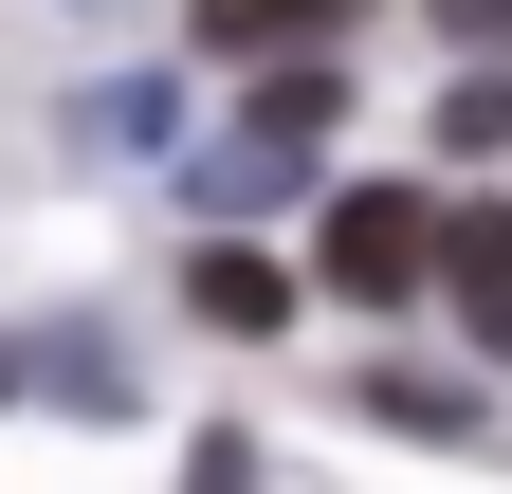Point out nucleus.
I'll use <instances>...</instances> for the list:
<instances>
[{
  "mask_svg": "<svg viewBox=\"0 0 512 494\" xmlns=\"http://www.w3.org/2000/svg\"><path fill=\"white\" fill-rule=\"evenodd\" d=\"M421 275H439V202H403V183H348V202H330V293L403 312Z\"/></svg>",
  "mask_w": 512,
  "mask_h": 494,
  "instance_id": "1",
  "label": "nucleus"
},
{
  "mask_svg": "<svg viewBox=\"0 0 512 494\" xmlns=\"http://www.w3.org/2000/svg\"><path fill=\"white\" fill-rule=\"evenodd\" d=\"M183 312H202V330H238V348H256V330H293V275H275V257H256V238L220 220L202 257H183Z\"/></svg>",
  "mask_w": 512,
  "mask_h": 494,
  "instance_id": "2",
  "label": "nucleus"
},
{
  "mask_svg": "<svg viewBox=\"0 0 512 494\" xmlns=\"http://www.w3.org/2000/svg\"><path fill=\"white\" fill-rule=\"evenodd\" d=\"M439 293H458L476 348H512V202H458V220H439Z\"/></svg>",
  "mask_w": 512,
  "mask_h": 494,
  "instance_id": "3",
  "label": "nucleus"
},
{
  "mask_svg": "<svg viewBox=\"0 0 512 494\" xmlns=\"http://www.w3.org/2000/svg\"><path fill=\"white\" fill-rule=\"evenodd\" d=\"M366 19V0H183V37H202V55H330Z\"/></svg>",
  "mask_w": 512,
  "mask_h": 494,
  "instance_id": "4",
  "label": "nucleus"
},
{
  "mask_svg": "<svg viewBox=\"0 0 512 494\" xmlns=\"http://www.w3.org/2000/svg\"><path fill=\"white\" fill-rule=\"evenodd\" d=\"M183 183H202V220H256V202H293V183H311V147H275V129H220V147H183Z\"/></svg>",
  "mask_w": 512,
  "mask_h": 494,
  "instance_id": "5",
  "label": "nucleus"
},
{
  "mask_svg": "<svg viewBox=\"0 0 512 494\" xmlns=\"http://www.w3.org/2000/svg\"><path fill=\"white\" fill-rule=\"evenodd\" d=\"M366 421H403V440H476V385H458V366H366Z\"/></svg>",
  "mask_w": 512,
  "mask_h": 494,
  "instance_id": "6",
  "label": "nucleus"
},
{
  "mask_svg": "<svg viewBox=\"0 0 512 494\" xmlns=\"http://www.w3.org/2000/svg\"><path fill=\"white\" fill-rule=\"evenodd\" d=\"M37 385H55V403H128V348H110V330H55Z\"/></svg>",
  "mask_w": 512,
  "mask_h": 494,
  "instance_id": "7",
  "label": "nucleus"
},
{
  "mask_svg": "<svg viewBox=\"0 0 512 494\" xmlns=\"http://www.w3.org/2000/svg\"><path fill=\"white\" fill-rule=\"evenodd\" d=\"M439 147H512V55H476V74L439 92Z\"/></svg>",
  "mask_w": 512,
  "mask_h": 494,
  "instance_id": "8",
  "label": "nucleus"
},
{
  "mask_svg": "<svg viewBox=\"0 0 512 494\" xmlns=\"http://www.w3.org/2000/svg\"><path fill=\"white\" fill-rule=\"evenodd\" d=\"M74 129H92V147H165V74H110V92L74 110Z\"/></svg>",
  "mask_w": 512,
  "mask_h": 494,
  "instance_id": "9",
  "label": "nucleus"
},
{
  "mask_svg": "<svg viewBox=\"0 0 512 494\" xmlns=\"http://www.w3.org/2000/svg\"><path fill=\"white\" fill-rule=\"evenodd\" d=\"M439 37H476V55H512V0H421Z\"/></svg>",
  "mask_w": 512,
  "mask_h": 494,
  "instance_id": "10",
  "label": "nucleus"
},
{
  "mask_svg": "<svg viewBox=\"0 0 512 494\" xmlns=\"http://www.w3.org/2000/svg\"><path fill=\"white\" fill-rule=\"evenodd\" d=\"M183 494H275V476H256L238 440H202V458H183Z\"/></svg>",
  "mask_w": 512,
  "mask_h": 494,
  "instance_id": "11",
  "label": "nucleus"
}]
</instances>
